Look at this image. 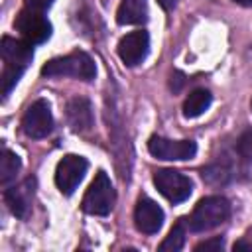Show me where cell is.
Segmentation results:
<instances>
[{"label": "cell", "instance_id": "1", "mask_svg": "<svg viewBox=\"0 0 252 252\" xmlns=\"http://www.w3.org/2000/svg\"><path fill=\"white\" fill-rule=\"evenodd\" d=\"M41 75L43 77H73L81 81H91L96 75V67L87 53L75 51L65 57H55L47 61L41 67Z\"/></svg>", "mask_w": 252, "mask_h": 252}, {"label": "cell", "instance_id": "2", "mask_svg": "<svg viewBox=\"0 0 252 252\" xmlns=\"http://www.w3.org/2000/svg\"><path fill=\"white\" fill-rule=\"evenodd\" d=\"M230 217V203L228 199L220 197V195H211L201 199L189 219V228L193 232H205L211 230L219 224H222L226 219Z\"/></svg>", "mask_w": 252, "mask_h": 252}, {"label": "cell", "instance_id": "3", "mask_svg": "<svg viewBox=\"0 0 252 252\" xmlns=\"http://www.w3.org/2000/svg\"><path fill=\"white\" fill-rule=\"evenodd\" d=\"M114 187L108 179V175L104 171H98L93 179V183L89 185L85 197H83V211L89 215H96V217H104L112 211L114 207Z\"/></svg>", "mask_w": 252, "mask_h": 252}, {"label": "cell", "instance_id": "4", "mask_svg": "<svg viewBox=\"0 0 252 252\" xmlns=\"http://www.w3.org/2000/svg\"><path fill=\"white\" fill-rule=\"evenodd\" d=\"M14 28H16V32H20L22 39H26L32 45L33 43H43L51 35V24H49V20L43 16V12L33 10V8H24L16 16Z\"/></svg>", "mask_w": 252, "mask_h": 252}, {"label": "cell", "instance_id": "5", "mask_svg": "<svg viewBox=\"0 0 252 252\" xmlns=\"http://www.w3.org/2000/svg\"><path fill=\"white\" fill-rule=\"evenodd\" d=\"M87 159L75 154H67L63 156V159H59L57 167H55V185L63 195H71L79 183L83 181L85 173H87Z\"/></svg>", "mask_w": 252, "mask_h": 252}, {"label": "cell", "instance_id": "6", "mask_svg": "<svg viewBox=\"0 0 252 252\" xmlns=\"http://www.w3.org/2000/svg\"><path fill=\"white\" fill-rule=\"evenodd\" d=\"M154 185L171 203H183L193 191L191 179L187 175L175 171V169H159V171H156L154 173Z\"/></svg>", "mask_w": 252, "mask_h": 252}, {"label": "cell", "instance_id": "7", "mask_svg": "<svg viewBox=\"0 0 252 252\" xmlns=\"http://www.w3.org/2000/svg\"><path fill=\"white\" fill-rule=\"evenodd\" d=\"M148 152L158 159L183 161L195 158L197 146L193 140H167L161 136H152L148 142Z\"/></svg>", "mask_w": 252, "mask_h": 252}, {"label": "cell", "instance_id": "8", "mask_svg": "<svg viewBox=\"0 0 252 252\" xmlns=\"http://www.w3.org/2000/svg\"><path fill=\"white\" fill-rule=\"evenodd\" d=\"M22 130L28 138H45L51 130H53V116H51V108L49 102L39 98L35 102H32L22 118Z\"/></svg>", "mask_w": 252, "mask_h": 252}, {"label": "cell", "instance_id": "9", "mask_svg": "<svg viewBox=\"0 0 252 252\" xmlns=\"http://www.w3.org/2000/svg\"><path fill=\"white\" fill-rule=\"evenodd\" d=\"M148 49H150V37L144 30L130 32L118 41V57L128 67L140 65L146 59Z\"/></svg>", "mask_w": 252, "mask_h": 252}, {"label": "cell", "instance_id": "10", "mask_svg": "<svg viewBox=\"0 0 252 252\" xmlns=\"http://www.w3.org/2000/svg\"><path fill=\"white\" fill-rule=\"evenodd\" d=\"M134 224L144 234H156L163 224V211L161 207L152 201L150 197H140L134 209Z\"/></svg>", "mask_w": 252, "mask_h": 252}, {"label": "cell", "instance_id": "11", "mask_svg": "<svg viewBox=\"0 0 252 252\" xmlns=\"http://www.w3.org/2000/svg\"><path fill=\"white\" fill-rule=\"evenodd\" d=\"M0 55H2L4 65H12V67L26 71V67L33 59V47L26 39H14V37L4 35L0 41Z\"/></svg>", "mask_w": 252, "mask_h": 252}, {"label": "cell", "instance_id": "12", "mask_svg": "<svg viewBox=\"0 0 252 252\" xmlns=\"http://www.w3.org/2000/svg\"><path fill=\"white\" fill-rule=\"evenodd\" d=\"M33 187H35V179L28 177L20 185H14V187L6 189V193H4L6 205L10 207L12 215H16L18 219H26L28 217L32 201H33Z\"/></svg>", "mask_w": 252, "mask_h": 252}, {"label": "cell", "instance_id": "13", "mask_svg": "<svg viewBox=\"0 0 252 252\" xmlns=\"http://www.w3.org/2000/svg\"><path fill=\"white\" fill-rule=\"evenodd\" d=\"M67 120L75 132H87L93 126V108L91 102L83 96H75L67 104Z\"/></svg>", "mask_w": 252, "mask_h": 252}, {"label": "cell", "instance_id": "14", "mask_svg": "<svg viewBox=\"0 0 252 252\" xmlns=\"http://www.w3.org/2000/svg\"><path fill=\"white\" fill-rule=\"evenodd\" d=\"M148 20V0H122L116 12L120 26H138Z\"/></svg>", "mask_w": 252, "mask_h": 252}, {"label": "cell", "instance_id": "15", "mask_svg": "<svg viewBox=\"0 0 252 252\" xmlns=\"http://www.w3.org/2000/svg\"><path fill=\"white\" fill-rule=\"evenodd\" d=\"M213 102V94L207 89H195L187 94L183 102V116L185 118H197L201 116Z\"/></svg>", "mask_w": 252, "mask_h": 252}, {"label": "cell", "instance_id": "16", "mask_svg": "<svg viewBox=\"0 0 252 252\" xmlns=\"http://www.w3.org/2000/svg\"><path fill=\"white\" fill-rule=\"evenodd\" d=\"M20 167H22V159L14 152L4 148L2 154H0V183L8 185L10 181H14L18 171H20Z\"/></svg>", "mask_w": 252, "mask_h": 252}, {"label": "cell", "instance_id": "17", "mask_svg": "<svg viewBox=\"0 0 252 252\" xmlns=\"http://www.w3.org/2000/svg\"><path fill=\"white\" fill-rule=\"evenodd\" d=\"M183 244H185V228L183 222H177L159 244V252H177L183 248Z\"/></svg>", "mask_w": 252, "mask_h": 252}, {"label": "cell", "instance_id": "18", "mask_svg": "<svg viewBox=\"0 0 252 252\" xmlns=\"http://www.w3.org/2000/svg\"><path fill=\"white\" fill-rule=\"evenodd\" d=\"M24 69H18V67H12V65H4L2 69V77H0V83H2V94L8 96L10 91L16 87V83L20 81Z\"/></svg>", "mask_w": 252, "mask_h": 252}, {"label": "cell", "instance_id": "19", "mask_svg": "<svg viewBox=\"0 0 252 252\" xmlns=\"http://www.w3.org/2000/svg\"><path fill=\"white\" fill-rule=\"evenodd\" d=\"M236 150H238V154H240L242 158L252 159V128L240 134V138H238V142H236Z\"/></svg>", "mask_w": 252, "mask_h": 252}, {"label": "cell", "instance_id": "20", "mask_svg": "<svg viewBox=\"0 0 252 252\" xmlns=\"http://www.w3.org/2000/svg\"><path fill=\"white\" fill-rule=\"evenodd\" d=\"M224 248V240L222 238H211V240H205V242H199L195 246V252H220Z\"/></svg>", "mask_w": 252, "mask_h": 252}, {"label": "cell", "instance_id": "21", "mask_svg": "<svg viewBox=\"0 0 252 252\" xmlns=\"http://www.w3.org/2000/svg\"><path fill=\"white\" fill-rule=\"evenodd\" d=\"M26 2H28V8H33L39 12H45L53 4V0H26Z\"/></svg>", "mask_w": 252, "mask_h": 252}, {"label": "cell", "instance_id": "22", "mask_svg": "<svg viewBox=\"0 0 252 252\" xmlns=\"http://www.w3.org/2000/svg\"><path fill=\"white\" fill-rule=\"evenodd\" d=\"M158 2H159V6H161L163 10H173L175 4H177V0H158Z\"/></svg>", "mask_w": 252, "mask_h": 252}, {"label": "cell", "instance_id": "23", "mask_svg": "<svg viewBox=\"0 0 252 252\" xmlns=\"http://www.w3.org/2000/svg\"><path fill=\"white\" fill-rule=\"evenodd\" d=\"M234 250H252V246L246 244V242H236L234 244Z\"/></svg>", "mask_w": 252, "mask_h": 252}, {"label": "cell", "instance_id": "24", "mask_svg": "<svg viewBox=\"0 0 252 252\" xmlns=\"http://www.w3.org/2000/svg\"><path fill=\"white\" fill-rule=\"evenodd\" d=\"M234 2L240 6H252V0H234Z\"/></svg>", "mask_w": 252, "mask_h": 252}, {"label": "cell", "instance_id": "25", "mask_svg": "<svg viewBox=\"0 0 252 252\" xmlns=\"http://www.w3.org/2000/svg\"><path fill=\"white\" fill-rule=\"evenodd\" d=\"M250 106H252V102H250Z\"/></svg>", "mask_w": 252, "mask_h": 252}]
</instances>
